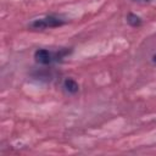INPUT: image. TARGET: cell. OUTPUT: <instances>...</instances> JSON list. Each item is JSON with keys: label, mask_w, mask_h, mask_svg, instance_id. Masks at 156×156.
<instances>
[{"label": "cell", "mask_w": 156, "mask_h": 156, "mask_svg": "<svg viewBox=\"0 0 156 156\" xmlns=\"http://www.w3.org/2000/svg\"><path fill=\"white\" fill-rule=\"evenodd\" d=\"M72 52L71 48H60L58 50L49 49H37L34 51V60L38 65L50 66L56 62H61L66 56Z\"/></svg>", "instance_id": "cell-1"}, {"label": "cell", "mask_w": 156, "mask_h": 156, "mask_svg": "<svg viewBox=\"0 0 156 156\" xmlns=\"http://www.w3.org/2000/svg\"><path fill=\"white\" fill-rule=\"evenodd\" d=\"M67 21L60 16H55V15H48L45 17L41 18H37L33 20L29 24L28 28L34 29V30H39V29H46V28H56V27H61L63 24H66Z\"/></svg>", "instance_id": "cell-2"}, {"label": "cell", "mask_w": 156, "mask_h": 156, "mask_svg": "<svg viewBox=\"0 0 156 156\" xmlns=\"http://www.w3.org/2000/svg\"><path fill=\"white\" fill-rule=\"evenodd\" d=\"M62 88L63 90L69 94V95H76L79 91V84L77 83V80H74L73 78H65L62 82Z\"/></svg>", "instance_id": "cell-3"}, {"label": "cell", "mask_w": 156, "mask_h": 156, "mask_svg": "<svg viewBox=\"0 0 156 156\" xmlns=\"http://www.w3.org/2000/svg\"><path fill=\"white\" fill-rule=\"evenodd\" d=\"M126 21H127V23H128L130 27H133V28H138V27H140V26L143 24L141 17L138 16V15H135V13H132V12H129V13L126 16Z\"/></svg>", "instance_id": "cell-4"}, {"label": "cell", "mask_w": 156, "mask_h": 156, "mask_svg": "<svg viewBox=\"0 0 156 156\" xmlns=\"http://www.w3.org/2000/svg\"><path fill=\"white\" fill-rule=\"evenodd\" d=\"M132 1H134V2H141V4H146V2H150V1H152V0H132Z\"/></svg>", "instance_id": "cell-5"}, {"label": "cell", "mask_w": 156, "mask_h": 156, "mask_svg": "<svg viewBox=\"0 0 156 156\" xmlns=\"http://www.w3.org/2000/svg\"><path fill=\"white\" fill-rule=\"evenodd\" d=\"M151 60H152V62H154V63H156V54H154V55H152Z\"/></svg>", "instance_id": "cell-6"}]
</instances>
